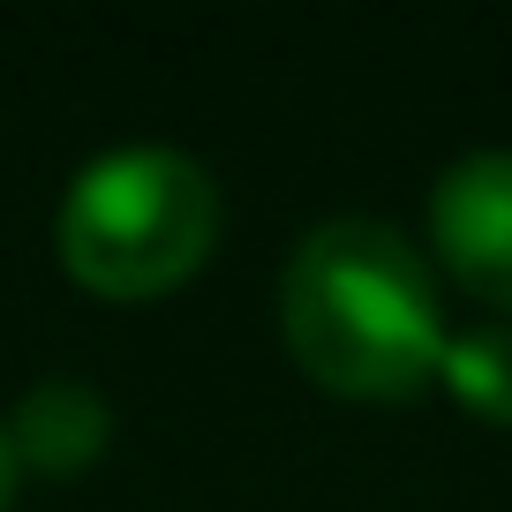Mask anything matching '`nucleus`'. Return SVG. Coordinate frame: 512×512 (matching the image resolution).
I'll use <instances>...</instances> for the list:
<instances>
[{
  "label": "nucleus",
  "instance_id": "423d86ee",
  "mask_svg": "<svg viewBox=\"0 0 512 512\" xmlns=\"http://www.w3.org/2000/svg\"><path fill=\"white\" fill-rule=\"evenodd\" d=\"M16 475L23 467H16V452H8V430H0V512L16 505Z\"/></svg>",
  "mask_w": 512,
  "mask_h": 512
},
{
  "label": "nucleus",
  "instance_id": "20e7f679",
  "mask_svg": "<svg viewBox=\"0 0 512 512\" xmlns=\"http://www.w3.org/2000/svg\"><path fill=\"white\" fill-rule=\"evenodd\" d=\"M106 445H113V407L98 400L91 384H68V377L31 384L16 422H8L16 467H38V475H83Z\"/></svg>",
  "mask_w": 512,
  "mask_h": 512
},
{
  "label": "nucleus",
  "instance_id": "39448f33",
  "mask_svg": "<svg viewBox=\"0 0 512 512\" xmlns=\"http://www.w3.org/2000/svg\"><path fill=\"white\" fill-rule=\"evenodd\" d=\"M445 392L467 415L512 430V324H475V332L445 339V362H437Z\"/></svg>",
  "mask_w": 512,
  "mask_h": 512
},
{
  "label": "nucleus",
  "instance_id": "7ed1b4c3",
  "mask_svg": "<svg viewBox=\"0 0 512 512\" xmlns=\"http://www.w3.org/2000/svg\"><path fill=\"white\" fill-rule=\"evenodd\" d=\"M430 241L475 302L512 309V151H475L430 189Z\"/></svg>",
  "mask_w": 512,
  "mask_h": 512
},
{
  "label": "nucleus",
  "instance_id": "f03ea898",
  "mask_svg": "<svg viewBox=\"0 0 512 512\" xmlns=\"http://www.w3.org/2000/svg\"><path fill=\"white\" fill-rule=\"evenodd\" d=\"M219 241V189L189 151L128 144L76 174L61 204V264L83 294L159 302Z\"/></svg>",
  "mask_w": 512,
  "mask_h": 512
},
{
  "label": "nucleus",
  "instance_id": "f257e3e1",
  "mask_svg": "<svg viewBox=\"0 0 512 512\" xmlns=\"http://www.w3.org/2000/svg\"><path fill=\"white\" fill-rule=\"evenodd\" d=\"M279 332L339 400H407L445 362L437 279L392 226L324 219L279 272Z\"/></svg>",
  "mask_w": 512,
  "mask_h": 512
}]
</instances>
